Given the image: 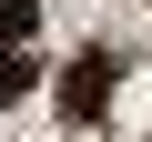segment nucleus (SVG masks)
<instances>
[{
    "label": "nucleus",
    "instance_id": "f257e3e1",
    "mask_svg": "<svg viewBox=\"0 0 152 142\" xmlns=\"http://www.w3.org/2000/svg\"><path fill=\"white\" fill-rule=\"evenodd\" d=\"M102 102H112V51H81L61 71V112L71 122H102Z\"/></svg>",
    "mask_w": 152,
    "mask_h": 142
},
{
    "label": "nucleus",
    "instance_id": "f03ea898",
    "mask_svg": "<svg viewBox=\"0 0 152 142\" xmlns=\"http://www.w3.org/2000/svg\"><path fill=\"white\" fill-rule=\"evenodd\" d=\"M31 31H41V0H0V51H20Z\"/></svg>",
    "mask_w": 152,
    "mask_h": 142
},
{
    "label": "nucleus",
    "instance_id": "7ed1b4c3",
    "mask_svg": "<svg viewBox=\"0 0 152 142\" xmlns=\"http://www.w3.org/2000/svg\"><path fill=\"white\" fill-rule=\"evenodd\" d=\"M31 81H41V61H31V51H0V102H20Z\"/></svg>",
    "mask_w": 152,
    "mask_h": 142
}]
</instances>
